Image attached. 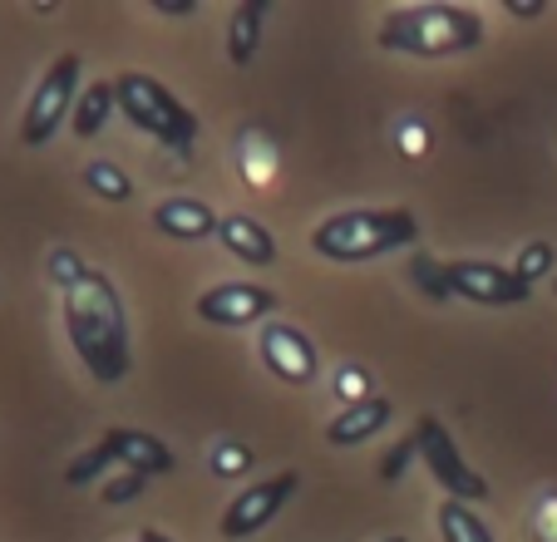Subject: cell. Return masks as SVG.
<instances>
[{"mask_svg": "<svg viewBox=\"0 0 557 542\" xmlns=\"http://www.w3.org/2000/svg\"><path fill=\"white\" fill-rule=\"evenodd\" d=\"M64 331H70L74 355L85 360V370L99 385H119L128 375V366H134V355H128V316L104 271L89 267L64 292Z\"/></svg>", "mask_w": 557, "mask_h": 542, "instance_id": "1", "label": "cell"}, {"mask_svg": "<svg viewBox=\"0 0 557 542\" xmlns=\"http://www.w3.org/2000/svg\"><path fill=\"white\" fill-rule=\"evenodd\" d=\"M380 45L414 60H449L484 45V15L473 5H400L380 21Z\"/></svg>", "mask_w": 557, "mask_h": 542, "instance_id": "2", "label": "cell"}, {"mask_svg": "<svg viewBox=\"0 0 557 542\" xmlns=\"http://www.w3.org/2000/svg\"><path fill=\"white\" fill-rule=\"evenodd\" d=\"M414 237H420V222L410 208H356L315 222L311 251L326 261H375L410 247Z\"/></svg>", "mask_w": 557, "mask_h": 542, "instance_id": "3", "label": "cell"}, {"mask_svg": "<svg viewBox=\"0 0 557 542\" xmlns=\"http://www.w3.org/2000/svg\"><path fill=\"white\" fill-rule=\"evenodd\" d=\"M114 99H119V114H124L128 124L144 128V134L158 138V144L178 148V153H188L193 138H198V119L188 114V104H183L173 89H163L158 79H148V74H119Z\"/></svg>", "mask_w": 557, "mask_h": 542, "instance_id": "4", "label": "cell"}, {"mask_svg": "<svg viewBox=\"0 0 557 542\" xmlns=\"http://www.w3.org/2000/svg\"><path fill=\"white\" fill-rule=\"evenodd\" d=\"M79 54H60V60L45 70V79L35 84L30 95V109H25V124H21V144L25 148H40L54 138V128L70 124L74 119V104H79Z\"/></svg>", "mask_w": 557, "mask_h": 542, "instance_id": "5", "label": "cell"}, {"mask_svg": "<svg viewBox=\"0 0 557 542\" xmlns=\"http://www.w3.org/2000/svg\"><path fill=\"white\" fill-rule=\"evenodd\" d=\"M414 439H420L424 469H430L434 479L449 489V498H459V503H484L488 498V479H484V473H473V464H463L459 444H454V434L440 424V419L420 415V424H414Z\"/></svg>", "mask_w": 557, "mask_h": 542, "instance_id": "6", "label": "cell"}, {"mask_svg": "<svg viewBox=\"0 0 557 542\" xmlns=\"http://www.w3.org/2000/svg\"><path fill=\"white\" fill-rule=\"evenodd\" d=\"M301 489V473L282 469L276 479H262V483H247L237 498L227 503V513H222V538H252V532H262L267 522L276 518V513L292 503V493Z\"/></svg>", "mask_w": 557, "mask_h": 542, "instance_id": "7", "label": "cell"}, {"mask_svg": "<svg viewBox=\"0 0 557 542\" xmlns=\"http://www.w3.org/2000/svg\"><path fill=\"white\" fill-rule=\"evenodd\" d=\"M257 355H262L267 375H276L282 385H315V375H321V355H315V345L306 341L296 325L286 321H272L262 325V341H257Z\"/></svg>", "mask_w": 557, "mask_h": 542, "instance_id": "8", "label": "cell"}, {"mask_svg": "<svg viewBox=\"0 0 557 542\" xmlns=\"http://www.w3.org/2000/svg\"><path fill=\"white\" fill-rule=\"evenodd\" d=\"M444 282H449L454 296H463V301L473 306H518L528 301V292L533 286H523L508 267H498V261H444Z\"/></svg>", "mask_w": 557, "mask_h": 542, "instance_id": "9", "label": "cell"}, {"mask_svg": "<svg viewBox=\"0 0 557 542\" xmlns=\"http://www.w3.org/2000/svg\"><path fill=\"white\" fill-rule=\"evenodd\" d=\"M272 311H276V292L262 282H222L198 296V316L208 325H222V331H243V325L262 321Z\"/></svg>", "mask_w": 557, "mask_h": 542, "instance_id": "10", "label": "cell"}, {"mask_svg": "<svg viewBox=\"0 0 557 542\" xmlns=\"http://www.w3.org/2000/svg\"><path fill=\"white\" fill-rule=\"evenodd\" d=\"M104 448L114 454V464H124L138 479H163V473H173V448L158 434H144V429H109Z\"/></svg>", "mask_w": 557, "mask_h": 542, "instance_id": "11", "label": "cell"}, {"mask_svg": "<svg viewBox=\"0 0 557 542\" xmlns=\"http://www.w3.org/2000/svg\"><path fill=\"white\" fill-rule=\"evenodd\" d=\"M153 227L158 237H173V242H208L218 237L222 218L202 198H163L153 208Z\"/></svg>", "mask_w": 557, "mask_h": 542, "instance_id": "12", "label": "cell"}, {"mask_svg": "<svg viewBox=\"0 0 557 542\" xmlns=\"http://www.w3.org/2000/svg\"><path fill=\"white\" fill-rule=\"evenodd\" d=\"M389 419H395V405H389L385 395H370V399H360V405H346L336 419H331V424H326V444L356 448V444H366L370 434H380Z\"/></svg>", "mask_w": 557, "mask_h": 542, "instance_id": "13", "label": "cell"}, {"mask_svg": "<svg viewBox=\"0 0 557 542\" xmlns=\"http://www.w3.org/2000/svg\"><path fill=\"white\" fill-rule=\"evenodd\" d=\"M218 242L237 261H247V267H272V261H276V237L257 218H247V212H232V218H222Z\"/></svg>", "mask_w": 557, "mask_h": 542, "instance_id": "14", "label": "cell"}, {"mask_svg": "<svg viewBox=\"0 0 557 542\" xmlns=\"http://www.w3.org/2000/svg\"><path fill=\"white\" fill-rule=\"evenodd\" d=\"M267 11H272V0H247V5L232 11V21H227V60L232 64H252L257 60Z\"/></svg>", "mask_w": 557, "mask_h": 542, "instance_id": "15", "label": "cell"}, {"mask_svg": "<svg viewBox=\"0 0 557 542\" xmlns=\"http://www.w3.org/2000/svg\"><path fill=\"white\" fill-rule=\"evenodd\" d=\"M119 109V99H114V79H95L89 89H79V104H74V119H70V128L79 138H95L99 128L109 124V114Z\"/></svg>", "mask_w": 557, "mask_h": 542, "instance_id": "16", "label": "cell"}, {"mask_svg": "<svg viewBox=\"0 0 557 542\" xmlns=\"http://www.w3.org/2000/svg\"><path fill=\"white\" fill-rule=\"evenodd\" d=\"M434 522H440L444 542H494V532H488L484 518L473 513V503H459V498L440 503V508H434Z\"/></svg>", "mask_w": 557, "mask_h": 542, "instance_id": "17", "label": "cell"}, {"mask_svg": "<svg viewBox=\"0 0 557 542\" xmlns=\"http://www.w3.org/2000/svg\"><path fill=\"white\" fill-rule=\"evenodd\" d=\"M85 188L95 193V198H104V202H128V198H134L128 173H124V168H114V163H104V158L85 163Z\"/></svg>", "mask_w": 557, "mask_h": 542, "instance_id": "18", "label": "cell"}, {"mask_svg": "<svg viewBox=\"0 0 557 542\" xmlns=\"http://www.w3.org/2000/svg\"><path fill=\"white\" fill-rule=\"evenodd\" d=\"M553 261H557L553 242L533 237V242H523V251L513 257V276H518L523 286H533V282H543V276H553Z\"/></svg>", "mask_w": 557, "mask_h": 542, "instance_id": "19", "label": "cell"}, {"mask_svg": "<svg viewBox=\"0 0 557 542\" xmlns=\"http://www.w3.org/2000/svg\"><path fill=\"white\" fill-rule=\"evenodd\" d=\"M109 464H114V454H109L104 439H99V444H89L85 454H74V459H70V469H64V483H70V489H85V483H95L99 473L109 469Z\"/></svg>", "mask_w": 557, "mask_h": 542, "instance_id": "20", "label": "cell"}, {"mask_svg": "<svg viewBox=\"0 0 557 542\" xmlns=\"http://www.w3.org/2000/svg\"><path fill=\"white\" fill-rule=\"evenodd\" d=\"M252 469V448L237 444V439H222L218 448H212V473L218 479H237V473Z\"/></svg>", "mask_w": 557, "mask_h": 542, "instance_id": "21", "label": "cell"}, {"mask_svg": "<svg viewBox=\"0 0 557 542\" xmlns=\"http://www.w3.org/2000/svg\"><path fill=\"white\" fill-rule=\"evenodd\" d=\"M414 454H420V439H414V434H405L400 444H395V448H389V454H385V464H380V479H385V483H400V479H405V469H410V459H414Z\"/></svg>", "mask_w": 557, "mask_h": 542, "instance_id": "22", "label": "cell"}, {"mask_svg": "<svg viewBox=\"0 0 557 542\" xmlns=\"http://www.w3.org/2000/svg\"><path fill=\"white\" fill-rule=\"evenodd\" d=\"M414 276H420V286H424V292H430L434 296V301H449V282H444V267H440V261H434V257H414Z\"/></svg>", "mask_w": 557, "mask_h": 542, "instance_id": "23", "label": "cell"}, {"mask_svg": "<svg viewBox=\"0 0 557 542\" xmlns=\"http://www.w3.org/2000/svg\"><path fill=\"white\" fill-rule=\"evenodd\" d=\"M50 271H54V282H60L64 292H70V286L79 282V276H85L89 267H85L79 257H74V251H54V257H50Z\"/></svg>", "mask_w": 557, "mask_h": 542, "instance_id": "24", "label": "cell"}, {"mask_svg": "<svg viewBox=\"0 0 557 542\" xmlns=\"http://www.w3.org/2000/svg\"><path fill=\"white\" fill-rule=\"evenodd\" d=\"M336 385H341V399H346V405H360V399H370V380H366V370H341V375H336Z\"/></svg>", "mask_w": 557, "mask_h": 542, "instance_id": "25", "label": "cell"}, {"mask_svg": "<svg viewBox=\"0 0 557 542\" xmlns=\"http://www.w3.org/2000/svg\"><path fill=\"white\" fill-rule=\"evenodd\" d=\"M144 483H148V479H138V473H124V479L104 483V503H128V498H138V493H144Z\"/></svg>", "mask_w": 557, "mask_h": 542, "instance_id": "26", "label": "cell"}, {"mask_svg": "<svg viewBox=\"0 0 557 542\" xmlns=\"http://www.w3.org/2000/svg\"><path fill=\"white\" fill-rule=\"evenodd\" d=\"M504 11L508 15H518V21H537V15L547 11L543 0H504Z\"/></svg>", "mask_w": 557, "mask_h": 542, "instance_id": "27", "label": "cell"}, {"mask_svg": "<svg viewBox=\"0 0 557 542\" xmlns=\"http://www.w3.org/2000/svg\"><path fill=\"white\" fill-rule=\"evenodd\" d=\"M158 15H193L198 11V0H153Z\"/></svg>", "mask_w": 557, "mask_h": 542, "instance_id": "28", "label": "cell"}, {"mask_svg": "<svg viewBox=\"0 0 557 542\" xmlns=\"http://www.w3.org/2000/svg\"><path fill=\"white\" fill-rule=\"evenodd\" d=\"M138 542H173V538H163V532H153V528H148V532H144V538H138Z\"/></svg>", "mask_w": 557, "mask_h": 542, "instance_id": "29", "label": "cell"}, {"mask_svg": "<svg viewBox=\"0 0 557 542\" xmlns=\"http://www.w3.org/2000/svg\"><path fill=\"white\" fill-rule=\"evenodd\" d=\"M385 542H405V538H385Z\"/></svg>", "mask_w": 557, "mask_h": 542, "instance_id": "30", "label": "cell"}, {"mask_svg": "<svg viewBox=\"0 0 557 542\" xmlns=\"http://www.w3.org/2000/svg\"><path fill=\"white\" fill-rule=\"evenodd\" d=\"M553 286H557V276H553Z\"/></svg>", "mask_w": 557, "mask_h": 542, "instance_id": "31", "label": "cell"}]
</instances>
